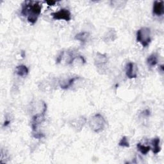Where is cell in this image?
<instances>
[{
    "label": "cell",
    "instance_id": "6da1fadb",
    "mask_svg": "<svg viewBox=\"0 0 164 164\" xmlns=\"http://www.w3.org/2000/svg\"><path fill=\"white\" fill-rule=\"evenodd\" d=\"M42 5L38 2L26 1L22 6L21 14L27 17L28 22L35 24L41 13Z\"/></svg>",
    "mask_w": 164,
    "mask_h": 164
},
{
    "label": "cell",
    "instance_id": "7a4b0ae2",
    "mask_svg": "<svg viewBox=\"0 0 164 164\" xmlns=\"http://www.w3.org/2000/svg\"><path fill=\"white\" fill-rule=\"evenodd\" d=\"M105 124L106 121L100 113L96 114L90 119L89 122V126L92 130H93L96 133H99L103 131Z\"/></svg>",
    "mask_w": 164,
    "mask_h": 164
},
{
    "label": "cell",
    "instance_id": "3957f363",
    "mask_svg": "<svg viewBox=\"0 0 164 164\" xmlns=\"http://www.w3.org/2000/svg\"><path fill=\"white\" fill-rule=\"evenodd\" d=\"M137 40L143 47L148 46L151 41L150 29L147 27H143L139 30L137 32Z\"/></svg>",
    "mask_w": 164,
    "mask_h": 164
},
{
    "label": "cell",
    "instance_id": "277c9868",
    "mask_svg": "<svg viewBox=\"0 0 164 164\" xmlns=\"http://www.w3.org/2000/svg\"><path fill=\"white\" fill-rule=\"evenodd\" d=\"M51 16L55 20H64L66 21L71 20V12L66 9H62L58 12H53L51 14Z\"/></svg>",
    "mask_w": 164,
    "mask_h": 164
},
{
    "label": "cell",
    "instance_id": "5b68a950",
    "mask_svg": "<svg viewBox=\"0 0 164 164\" xmlns=\"http://www.w3.org/2000/svg\"><path fill=\"white\" fill-rule=\"evenodd\" d=\"M126 74L130 79L136 78L137 77V67L134 63L130 62L127 64Z\"/></svg>",
    "mask_w": 164,
    "mask_h": 164
},
{
    "label": "cell",
    "instance_id": "8992f818",
    "mask_svg": "<svg viewBox=\"0 0 164 164\" xmlns=\"http://www.w3.org/2000/svg\"><path fill=\"white\" fill-rule=\"evenodd\" d=\"M163 1H155L153 3V13L158 16H161L164 13V5Z\"/></svg>",
    "mask_w": 164,
    "mask_h": 164
},
{
    "label": "cell",
    "instance_id": "52a82bcc",
    "mask_svg": "<svg viewBox=\"0 0 164 164\" xmlns=\"http://www.w3.org/2000/svg\"><path fill=\"white\" fill-rule=\"evenodd\" d=\"M28 73H29V70H28V68L25 65L18 66L16 68V73L19 76L24 77L26 76Z\"/></svg>",
    "mask_w": 164,
    "mask_h": 164
},
{
    "label": "cell",
    "instance_id": "ba28073f",
    "mask_svg": "<svg viewBox=\"0 0 164 164\" xmlns=\"http://www.w3.org/2000/svg\"><path fill=\"white\" fill-rule=\"evenodd\" d=\"M80 77L78 76H76V77H73V78H71L70 79H69L66 82H64L63 83L60 85V87L63 89H68L70 87L72 86V85L74 84V83L78 80V79H80Z\"/></svg>",
    "mask_w": 164,
    "mask_h": 164
},
{
    "label": "cell",
    "instance_id": "9c48e42d",
    "mask_svg": "<svg viewBox=\"0 0 164 164\" xmlns=\"http://www.w3.org/2000/svg\"><path fill=\"white\" fill-rule=\"evenodd\" d=\"M160 140L159 138L156 137L151 140V144L153 145V152L154 154H158L160 150L161 147H160Z\"/></svg>",
    "mask_w": 164,
    "mask_h": 164
},
{
    "label": "cell",
    "instance_id": "30bf717a",
    "mask_svg": "<svg viewBox=\"0 0 164 164\" xmlns=\"http://www.w3.org/2000/svg\"><path fill=\"white\" fill-rule=\"evenodd\" d=\"M89 37V33L87 32H82L76 35L74 39L77 40H79L82 43H85L87 41Z\"/></svg>",
    "mask_w": 164,
    "mask_h": 164
},
{
    "label": "cell",
    "instance_id": "8fae6325",
    "mask_svg": "<svg viewBox=\"0 0 164 164\" xmlns=\"http://www.w3.org/2000/svg\"><path fill=\"white\" fill-rule=\"evenodd\" d=\"M147 63L148 64V66L150 67H153L155 66L156 64L158 63V56L156 54L153 53L151 55L147 57Z\"/></svg>",
    "mask_w": 164,
    "mask_h": 164
},
{
    "label": "cell",
    "instance_id": "7c38bea8",
    "mask_svg": "<svg viewBox=\"0 0 164 164\" xmlns=\"http://www.w3.org/2000/svg\"><path fill=\"white\" fill-rule=\"evenodd\" d=\"M95 61H96V63H97V66H99V65L103 66V64L107 62L108 60L105 55L98 53Z\"/></svg>",
    "mask_w": 164,
    "mask_h": 164
},
{
    "label": "cell",
    "instance_id": "4fadbf2b",
    "mask_svg": "<svg viewBox=\"0 0 164 164\" xmlns=\"http://www.w3.org/2000/svg\"><path fill=\"white\" fill-rule=\"evenodd\" d=\"M138 150L142 154H147V153L151 150V147L150 146H145L144 145L141 144L140 143H138L137 145Z\"/></svg>",
    "mask_w": 164,
    "mask_h": 164
},
{
    "label": "cell",
    "instance_id": "5bb4252c",
    "mask_svg": "<svg viewBox=\"0 0 164 164\" xmlns=\"http://www.w3.org/2000/svg\"><path fill=\"white\" fill-rule=\"evenodd\" d=\"M119 146L120 147H130V143L129 141L128 140V138L126 137H123L119 142Z\"/></svg>",
    "mask_w": 164,
    "mask_h": 164
},
{
    "label": "cell",
    "instance_id": "9a60e30c",
    "mask_svg": "<svg viewBox=\"0 0 164 164\" xmlns=\"http://www.w3.org/2000/svg\"><path fill=\"white\" fill-rule=\"evenodd\" d=\"M46 3H47L49 6H53L55 5V4L56 3L55 1H46Z\"/></svg>",
    "mask_w": 164,
    "mask_h": 164
},
{
    "label": "cell",
    "instance_id": "2e32d148",
    "mask_svg": "<svg viewBox=\"0 0 164 164\" xmlns=\"http://www.w3.org/2000/svg\"><path fill=\"white\" fill-rule=\"evenodd\" d=\"M143 113H144V116H147V117H148V116H150V114H151L150 111H149L148 109L145 110L143 112Z\"/></svg>",
    "mask_w": 164,
    "mask_h": 164
},
{
    "label": "cell",
    "instance_id": "e0dca14e",
    "mask_svg": "<svg viewBox=\"0 0 164 164\" xmlns=\"http://www.w3.org/2000/svg\"><path fill=\"white\" fill-rule=\"evenodd\" d=\"M10 123V120H5V123H4V126H8Z\"/></svg>",
    "mask_w": 164,
    "mask_h": 164
}]
</instances>
